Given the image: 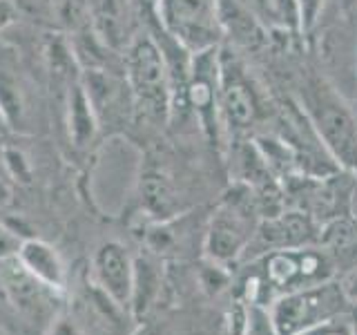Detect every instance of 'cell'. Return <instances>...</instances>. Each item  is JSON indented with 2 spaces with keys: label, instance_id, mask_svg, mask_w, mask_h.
Returning <instances> with one entry per match:
<instances>
[{
  "label": "cell",
  "instance_id": "cell-2",
  "mask_svg": "<svg viewBox=\"0 0 357 335\" xmlns=\"http://www.w3.org/2000/svg\"><path fill=\"white\" fill-rule=\"evenodd\" d=\"M351 302L346 299L340 282H326L301 286L279 295L271 304V318L279 335H304L319 327L333 324L349 311Z\"/></svg>",
  "mask_w": 357,
  "mask_h": 335
},
{
  "label": "cell",
  "instance_id": "cell-18",
  "mask_svg": "<svg viewBox=\"0 0 357 335\" xmlns=\"http://www.w3.org/2000/svg\"><path fill=\"white\" fill-rule=\"evenodd\" d=\"M304 335H351V329H340V327H335V322H333V324H326V327H319L315 331H308Z\"/></svg>",
  "mask_w": 357,
  "mask_h": 335
},
{
  "label": "cell",
  "instance_id": "cell-4",
  "mask_svg": "<svg viewBox=\"0 0 357 335\" xmlns=\"http://www.w3.org/2000/svg\"><path fill=\"white\" fill-rule=\"evenodd\" d=\"M264 268V295H268V286L284 295L301 286L326 282L331 279L333 266L326 255L315 253L312 248H284L268 255Z\"/></svg>",
  "mask_w": 357,
  "mask_h": 335
},
{
  "label": "cell",
  "instance_id": "cell-1",
  "mask_svg": "<svg viewBox=\"0 0 357 335\" xmlns=\"http://www.w3.org/2000/svg\"><path fill=\"white\" fill-rule=\"evenodd\" d=\"M126 83L145 119L165 121L172 110V81L159 40L152 34L137 36L126 50Z\"/></svg>",
  "mask_w": 357,
  "mask_h": 335
},
{
  "label": "cell",
  "instance_id": "cell-8",
  "mask_svg": "<svg viewBox=\"0 0 357 335\" xmlns=\"http://www.w3.org/2000/svg\"><path fill=\"white\" fill-rule=\"evenodd\" d=\"M89 27L98 43L107 50H121L126 43V9L123 0H87Z\"/></svg>",
  "mask_w": 357,
  "mask_h": 335
},
{
  "label": "cell",
  "instance_id": "cell-14",
  "mask_svg": "<svg viewBox=\"0 0 357 335\" xmlns=\"http://www.w3.org/2000/svg\"><path fill=\"white\" fill-rule=\"evenodd\" d=\"M243 335H279L273 324L271 311L264 308V304H250V311L245 313Z\"/></svg>",
  "mask_w": 357,
  "mask_h": 335
},
{
  "label": "cell",
  "instance_id": "cell-17",
  "mask_svg": "<svg viewBox=\"0 0 357 335\" xmlns=\"http://www.w3.org/2000/svg\"><path fill=\"white\" fill-rule=\"evenodd\" d=\"M342 290H344V295L346 299L351 302V304H357V266L353 268V271L349 275H344V279L340 282Z\"/></svg>",
  "mask_w": 357,
  "mask_h": 335
},
{
  "label": "cell",
  "instance_id": "cell-3",
  "mask_svg": "<svg viewBox=\"0 0 357 335\" xmlns=\"http://www.w3.org/2000/svg\"><path fill=\"white\" fill-rule=\"evenodd\" d=\"M159 27L190 54L217 47L219 11L217 0H159Z\"/></svg>",
  "mask_w": 357,
  "mask_h": 335
},
{
  "label": "cell",
  "instance_id": "cell-21",
  "mask_svg": "<svg viewBox=\"0 0 357 335\" xmlns=\"http://www.w3.org/2000/svg\"><path fill=\"white\" fill-rule=\"evenodd\" d=\"M3 128H7V126H5V121H3V117H0V130H3Z\"/></svg>",
  "mask_w": 357,
  "mask_h": 335
},
{
  "label": "cell",
  "instance_id": "cell-16",
  "mask_svg": "<svg viewBox=\"0 0 357 335\" xmlns=\"http://www.w3.org/2000/svg\"><path fill=\"white\" fill-rule=\"evenodd\" d=\"M18 20V7L14 0H0V34Z\"/></svg>",
  "mask_w": 357,
  "mask_h": 335
},
{
  "label": "cell",
  "instance_id": "cell-5",
  "mask_svg": "<svg viewBox=\"0 0 357 335\" xmlns=\"http://www.w3.org/2000/svg\"><path fill=\"white\" fill-rule=\"evenodd\" d=\"M310 112L319 134L335 156L344 165L357 170V128L342 100L335 98L328 87L315 83L310 87Z\"/></svg>",
  "mask_w": 357,
  "mask_h": 335
},
{
  "label": "cell",
  "instance_id": "cell-13",
  "mask_svg": "<svg viewBox=\"0 0 357 335\" xmlns=\"http://www.w3.org/2000/svg\"><path fill=\"white\" fill-rule=\"evenodd\" d=\"M20 257L31 275H36L38 279H47V282H59L61 268L50 246H45L40 241H27L22 246Z\"/></svg>",
  "mask_w": 357,
  "mask_h": 335
},
{
  "label": "cell",
  "instance_id": "cell-12",
  "mask_svg": "<svg viewBox=\"0 0 357 335\" xmlns=\"http://www.w3.org/2000/svg\"><path fill=\"white\" fill-rule=\"evenodd\" d=\"M0 117L9 130L22 132L27 126V103L22 87L5 70H0Z\"/></svg>",
  "mask_w": 357,
  "mask_h": 335
},
{
  "label": "cell",
  "instance_id": "cell-20",
  "mask_svg": "<svg viewBox=\"0 0 357 335\" xmlns=\"http://www.w3.org/2000/svg\"><path fill=\"white\" fill-rule=\"evenodd\" d=\"M355 311H353V324H351V335H357V304H353Z\"/></svg>",
  "mask_w": 357,
  "mask_h": 335
},
{
  "label": "cell",
  "instance_id": "cell-15",
  "mask_svg": "<svg viewBox=\"0 0 357 335\" xmlns=\"http://www.w3.org/2000/svg\"><path fill=\"white\" fill-rule=\"evenodd\" d=\"M3 159H5V165H7V170L14 174L18 181L22 184H27L29 181V163L25 159V154H22L18 148H11V145H7V148L3 150Z\"/></svg>",
  "mask_w": 357,
  "mask_h": 335
},
{
  "label": "cell",
  "instance_id": "cell-6",
  "mask_svg": "<svg viewBox=\"0 0 357 335\" xmlns=\"http://www.w3.org/2000/svg\"><path fill=\"white\" fill-rule=\"evenodd\" d=\"M219 103L234 128H248L255 121L257 103L248 83L243 81L237 65L228 61V56H219Z\"/></svg>",
  "mask_w": 357,
  "mask_h": 335
},
{
  "label": "cell",
  "instance_id": "cell-10",
  "mask_svg": "<svg viewBox=\"0 0 357 335\" xmlns=\"http://www.w3.org/2000/svg\"><path fill=\"white\" fill-rule=\"evenodd\" d=\"M245 241H248V232L241 221V215L234 210L221 212V215L212 221V228L208 234V251L217 260H232Z\"/></svg>",
  "mask_w": 357,
  "mask_h": 335
},
{
  "label": "cell",
  "instance_id": "cell-9",
  "mask_svg": "<svg viewBox=\"0 0 357 335\" xmlns=\"http://www.w3.org/2000/svg\"><path fill=\"white\" fill-rule=\"evenodd\" d=\"M310 219L301 212H286L282 217H275L264 223L259 230V239L275 251L299 248L310 239Z\"/></svg>",
  "mask_w": 357,
  "mask_h": 335
},
{
  "label": "cell",
  "instance_id": "cell-11",
  "mask_svg": "<svg viewBox=\"0 0 357 335\" xmlns=\"http://www.w3.org/2000/svg\"><path fill=\"white\" fill-rule=\"evenodd\" d=\"M98 271L103 277L105 286L116 299H126L132 286V271H130V260L128 253L116 244H107L98 253Z\"/></svg>",
  "mask_w": 357,
  "mask_h": 335
},
{
  "label": "cell",
  "instance_id": "cell-7",
  "mask_svg": "<svg viewBox=\"0 0 357 335\" xmlns=\"http://www.w3.org/2000/svg\"><path fill=\"white\" fill-rule=\"evenodd\" d=\"M67 132L76 148H85L98 132V112L83 81H74L67 92Z\"/></svg>",
  "mask_w": 357,
  "mask_h": 335
},
{
  "label": "cell",
  "instance_id": "cell-19",
  "mask_svg": "<svg viewBox=\"0 0 357 335\" xmlns=\"http://www.w3.org/2000/svg\"><path fill=\"white\" fill-rule=\"evenodd\" d=\"M54 335H74V331H72L70 327H65V324H63V327L56 329V333H54Z\"/></svg>",
  "mask_w": 357,
  "mask_h": 335
}]
</instances>
